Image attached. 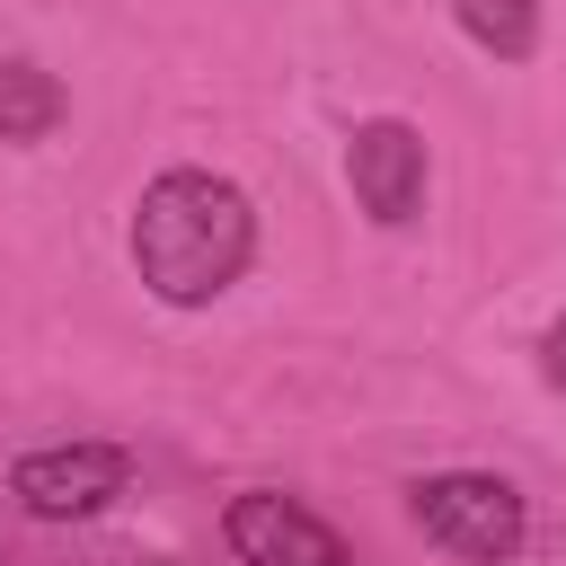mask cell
<instances>
[{"instance_id":"obj_1","label":"cell","mask_w":566,"mask_h":566,"mask_svg":"<svg viewBox=\"0 0 566 566\" xmlns=\"http://www.w3.org/2000/svg\"><path fill=\"white\" fill-rule=\"evenodd\" d=\"M256 256V212L230 177L212 168H168L142 186L133 203V265L168 310H203L221 301Z\"/></svg>"},{"instance_id":"obj_2","label":"cell","mask_w":566,"mask_h":566,"mask_svg":"<svg viewBox=\"0 0 566 566\" xmlns=\"http://www.w3.org/2000/svg\"><path fill=\"white\" fill-rule=\"evenodd\" d=\"M416 531L469 566H504L522 539H531V513H522V486L486 478V469H442V478H416L407 495Z\"/></svg>"},{"instance_id":"obj_3","label":"cell","mask_w":566,"mask_h":566,"mask_svg":"<svg viewBox=\"0 0 566 566\" xmlns=\"http://www.w3.org/2000/svg\"><path fill=\"white\" fill-rule=\"evenodd\" d=\"M124 486H133V451H124V442H53V451H27V460L9 469V495H18L35 522H88V513H106Z\"/></svg>"},{"instance_id":"obj_4","label":"cell","mask_w":566,"mask_h":566,"mask_svg":"<svg viewBox=\"0 0 566 566\" xmlns=\"http://www.w3.org/2000/svg\"><path fill=\"white\" fill-rule=\"evenodd\" d=\"M221 539H230V557H239V566H354V557H345V539H336L310 504H292V495H274V486L230 495Z\"/></svg>"},{"instance_id":"obj_5","label":"cell","mask_w":566,"mask_h":566,"mask_svg":"<svg viewBox=\"0 0 566 566\" xmlns=\"http://www.w3.org/2000/svg\"><path fill=\"white\" fill-rule=\"evenodd\" d=\"M345 177H354V203H363L380 230H407V221L424 212V133L398 124V115L354 124V142H345Z\"/></svg>"},{"instance_id":"obj_6","label":"cell","mask_w":566,"mask_h":566,"mask_svg":"<svg viewBox=\"0 0 566 566\" xmlns=\"http://www.w3.org/2000/svg\"><path fill=\"white\" fill-rule=\"evenodd\" d=\"M451 18L495 62H531L539 53V0H451Z\"/></svg>"},{"instance_id":"obj_7","label":"cell","mask_w":566,"mask_h":566,"mask_svg":"<svg viewBox=\"0 0 566 566\" xmlns=\"http://www.w3.org/2000/svg\"><path fill=\"white\" fill-rule=\"evenodd\" d=\"M62 124V88L35 62H0V142H44Z\"/></svg>"},{"instance_id":"obj_8","label":"cell","mask_w":566,"mask_h":566,"mask_svg":"<svg viewBox=\"0 0 566 566\" xmlns=\"http://www.w3.org/2000/svg\"><path fill=\"white\" fill-rule=\"evenodd\" d=\"M539 380L566 398V310H557V318H548V336H539Z\"/></svg>"}]
</instances>
